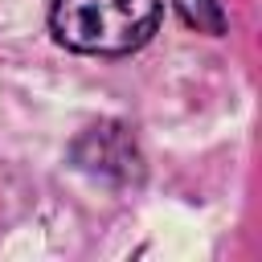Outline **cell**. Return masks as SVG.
Wrapping results in <instances>:
<instances>
[{"instance_id":"cell-1","label":"cell","mask_w":262,"mask_h":262,"mask_svg":"<svg viewBox=\"0 0 262 262\" xmlns=\"http://www.w3.org/2000/svg\"><path fill=\"white\" fill-rule=\"evenodd\" d=\"M160 20V0H53L49 29L66 49L119 57L139 49Z\"/></svg>"},{"instance_id":"cell-3","label":"cell","mask_w":262,"mask_h":262,"mask_svg":"<svg viewBox=\"0 0 262 262\" xmlns=\"http://www.w3.org/2000/svg\"><path fill=\"white\" fill-rule=\"evenodd\" d=\"M172 4H176L180 20H184L188 29H196V33L217 37V33L225 29V16H221V4H217V0H172Z\"/></svg>"},{"instance_id":"cell-2","label":"cell","mask_w":262,"mask_h":262,"mask_svg":"<svg viewBox=\"0 0 262 262\" xmlns=\"http://www.w3.org/2000/svg\"><path fill=\"white\" fill-rule=\"evenodd\" d=\"M74 160L94 172V176H106V180H139L143 164H139V151H135V139L115 127V123H102V127H90L78 143H74Z\"/></svg>"}]
</instances>
